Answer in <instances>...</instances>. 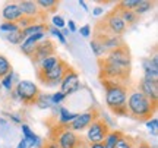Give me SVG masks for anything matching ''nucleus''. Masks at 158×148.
<instances>
[{
    "mask_svg": "<svg viewBox=\"0 0 158 148\" xmlns=\"http://www.w3.org/2000/svg\"><path fill=\"white\" fill-rule=\"evenodd\" d=\"M60 59H62V57H59L57 54L50 56V57H45L44 60H41V62L37 65V74H45V72H48L50 69H53L57 63H59Z\"/></svg>",
    "mask_w": 158,
    "mask_h": 148,
    "instance_id": "18",
    "label": "nucleus"
},
{
    "mask_svg": "<svg viewBox=\"0 0 158 148\" xmlns=\"http://www.w3.org/2000/svg\"><path fill=\"white\" fill-rule=\"evenodd\" d=\"M16 148H28V147H27L25 141H23V139H21V141H19V144H18V147H16Z\"/></svg>",
    "mask_w": 158,
    "mask_h": 148,
    "instance_id": "47",
    "label": "nucleus"
},
{
    "mask_svg": "<svg viewBox=\"0 0 158 148\" xmlns=\"http://www.w3.org/2000/svg\"><path fill=\"white\" fill-rule=\"evenodd\" d=\"M47 31H50L51 34L54 35V37H56L57 40H59L60 43H62V44H66V38L63 37V34H62V31H60V29L54 28V27H48V29H47Z\"/></svg>",
    "mask_w": 158,
    "mask_h": 148,
    "instance_id": "36",
    "label": "nucleus"
},
{
    "mask_svg": "<svg viewBox=\"0 0 158 148\" xmlns=\"http://www.w3.org/2000/svg\"><path fill=\"white\" fill-rule=\"evenodd\" d=\"M37 5H38L40 11L47 15V13H53L57 11L59 2L57 0H37Z\"/></svg>",
    "mask_w": 158,
    "mask_h": 148,
    "instance_id": "22",
    "label": "nucleus"
},
{
    "mask_svg": "<svg viewBox=\"0 0 158 148\" xmlns=\"http://www.w3.org/2000/svg\"><path fill=\"white\" fill-rule=\"evenodd\" d=\"M127 31V25L120 18L118 11L114 7L111 12H108L101 21H98L95 25L94 35H117L122 37Z\"/></svg>",
    "mask_w": 158,
    "mask_h": 148,
    "instance_id": "3",
    "label": "nucleus"
},
{
    "mask_svg": "<svg viewBox=\"0 0 158 148\" xmlns=\"http://www.w3.org/2000/svg\"><path fill=\"white\" fill-rule=\"evenodd\" d=\"M94 38H97V40L101 43L102 47L106 49L107 53L126 44L123 41V38H122V37H117V35H94Z\"/></svg>",
    "mask_w": 158,
    "mask_h": 148,
    "instance_id": "17",
    "label": "nucleus"
},
{
    "mask_svg": "<svg viewBox=\"0 0 158 148\" xmlns=\"http://www.w3.org/2000/svg\"><path fill=\"white\" fill-rule=\"evenodd\" d=\"M135 145H136L135 138L123 133V137L120 138V141H118V144L116 145V148H135Z\"/></svg>",
    "mask_w": 158,
    "mask_h": 148,
    "instance_id": "30",
    "label": "nucleus"
},
{
    "mask_svg": "<svg viewBox=\"0 0 158 148\" xmlns=\"http://www.w3.org/2000/svg\"><path fill=\"white\" fill-rule=\"evenodd\" d=\"M154 5H155V3H154V2H149V0H139V5L136 6L133 12L141 18L142 15H145V13H148V12L151 11L154 7Z\"/></svg>",
    "mask_w": 158,
    "mask_h": 148,
    "instance_id": "25",
    "label": "nucleus"
},
{
    "mask_svg": "<svg viewBox=\"0 0 158 148\" xmlns=\"http://www.w3.org/2000/svg\"><path fill=\"white\" fill-rule=\"evenodd\" d=\"M151 148H157V145H151Z\"/></svg>",
    "mask_w": 158,
    "mask_h": 148,
    "instance_id": "48",
    "label": "nucleus"
},
{
    "mask_svg": "<svg viewBox=\"0 0 158 148\" xmlns=\"http://www.w3.org/2000/svg\"><path fill=\"white\" fill-rule=\"evenodd\" d=\"M68 31H69V32H75V31H78V28H76V23H75L73 21H69V22H68Z\"/></svg>",
    "mask_w": 158,
    "mask_h": 148,
    "instance_id": "43",
    "label": "nucleus"
},
{
    "mask_svg": "<svg viewBox=\"0 0 158 148\" xmlns=\"http://www.w3.org/2000/svg\"><path fill=\"white\" fill-rule=\"evenodd\" d=\"M13 78H15V72H13V70H10V72L6 75V76H3V78L0 79V87L10 92L12 90H13Z\"/></svg>",
    "mask_w": 158,
    "mask_h": 148,
    "instance_id": "28",
    "label": "nucleus"
},
{
    "mask_svg": "<svg viewBox=\"0 0 158 148\" xmlns=\"http://www.w3.org/2000/svg\"><path fill=\"white\" fill-rule=\"evenodd\" d=\"M44 38H45V32H37L34 35H29V37H27L22 41V44L19 46V49H21V51H22L25 56H28L31 59V56L34 54V50H35V47H37V44L41 40H44Z\"/></svg>",
    "mask_w": 158,
    "mask_h": 148,
    "instance_id": "15",
    "label": "nucleus"
},
{
    "mask_svg": "<svg viewBox=\"0 0 158 148\" xmlns=\"http://www.w3.org/2000/svg\"><path fill=\"white\" fill-rule=\"evenodd\" d=\"M118 13H120V18L123 19V22L126 23L127 27L135 25V23L139 21V16H138L133 11H118Z\"/></svg>",
    "mask_w": 158,
    "mask_h": 148,
    "instance_id": "24",
    "label": "nucleus"
},
{
    "mask_svg": "<svg viewBox=\"0 0 158 148\" xmlns=\"http://www.w3.org/2000/svg\"><path fill=\"white\" fill-rule=\"evenodd\" d=\"M68 69H69L68 62H64L63 59H60L59 63L53 69H50L48 72H45V74H37V78L45 87H57V85H60V82H62L63 76H64Z\"/></svg>",
    "mask_w": 158,
    "mask_h": 148,
    "instance_id": "8",
    "label": "nucleus"
},
{
    "mask_svg": "<svg viewBox=\"0 0 158 148\" xmlns=\"http://www.w3.org/2000/svg\"><path fill=\"white\" fill-rule=\"evenodd\" d=\"M5 38L10 44H15V46H21L22 44V41L25 40V37L22 35V31L19 29V31H15V32H10V34H6Z\"/></svg>",
    "mask_w": 158,
    "mask_h": 148,
    "instance_id": "27",
    "label": "nucleus"
},
{
    "mask_svg": "<svg viewBox=\"0 0 158 148\" xmlns=\"http://www.w3.org/2000/svg\"><path fill=\"white\" fill-rule=\"evenodd\" d=\"M57 110H59V125H62V126H68L78 116V113H70L68 108H64V107H59Z\"/></svg>",
    "mask_w": 158,
    "mask_h": 148,
    "instance_id": "21",
    "label": "nucleus"
},
{
    "mask_svg": "<svg viewBox=\"0 0 158 148\" xmlns=\"http://www.w3.org/2000/svg\"><path fill=\"white\" fill-rule=\"evenodd\" d=\"M122 137H123V132L122 131H118V129H110L107 137L104 138V141H102V145H104V148H116V145L118 144Z\"/></svg>",
    "mask_w": 158,
    "mask_h": 148,
    "instance_id": "19",
    "label": "nucleus"
},
{
    "mask_svg": "<svg viewBox=\"0 0 158 148\" xmlns=\"http://www.w3.org/2000/svg\"><path fill=\"white\" fill-rule=\"evenodd\" d=\"M78 5H79V6H82V9L88 12V6H86V3H85L84 0H79V2H78Z\"/></svg>",
    "mask_w": 158,
    "mask_h": 148,
    "instance_id": "45",
    "label": "nucleus"
},
{
    "mask_svg": "<svg viewBox=\"0 0 158 148\" xmlns=\"http://www.w3.org/2000/svg\"><path fill=\"white\" fill-rule=\"evenodd\" d=\"M56 54V46H54V43L48 38H44V40H41L37 44L34 50V54L31 56V60L34 62V65L37 66L41 60H44L45 57H50V56H54Z\"/></svg>",
    "mask_w": 158,
    "mask_h": 148,
    "instance_id": "11",
    "label": "nucleus"
},
{
    "mask_svg": "<svg viewBox=\"0 0 158 148\" xmlns=\"http://www.w3.org/2000/svg\"><path fill=\"white\" fill-rule=\"evenodd\" d=\"M21 129H22V135H23V139H27V138H31L34 135V131L29 128L27 123H22L21 125Z\"/></svg>",
    "mask_w": 158,
    "mask_h": 148,
    "instance_id": "37",
    "label": "nucleus"
},
{
    "mask_svg": "<svg viewBox=\"0 0 158 148\" xmlns=\"http://www.w3.org/2000/svg\"><path fill=\"white\" fill-rule=\"evenodd\" d=\"M81 148H86V147H81Z\"/></svg>",
    "mask_w": 158,
    "mask_h": 148,
    "instance_id": "49",
    "label": "nucleus"
},
{
    "mask_svg": "<svg viewBox=\"0 0 158 148\" xmlns=\"http://www.w3.org/2000/svg\"><path fill=\"white\" fill-rule=\"evenodd\" d=\"M18 6H19V9H21V12H22V15L25 18L43 19V21H44V18H47L44 12L40 11L37 2H34V0H21V2H18Z\"/></svg>",
    "mask_w": 158,
    "mask_h": 148,
    "instance_id": "12",
    "label": "nucleus"
},
{
    "mask_svg": "<svg viewBox=\"0 0 158 148\" xmlns=\"http://www.w3.org/2000/svg\"><path fill=\"white\" fill-rule=\"evenodd\" d=\"M48 139H53L59 148H81L88 145L81 135H76L68 126L62 125H57L51 129V137Z\"/></svg>",
    "mask_w": 158,
    "mask_h": 148,
    "instance_id": "4",
    "label": "nucleus"
},
{
    "mask_svg": "<svg viewBox=\"0 0 158 148\" xmlns=\"http://www.w3.org/2000/svg\"><path fill=\"white\" fill-rule=\"evenodd\" d=\"M86 148H104V145H102V142H98V144H88V145H86Z\"/></svg>",
    "mask_w": 158,
    "mask_h": 148,
    "instance_id": "44",
    "label": "nucleus"
},
{
    "mask_svg": "<svg viewBox=\"0 0 158 148\" xmlns=\"http://www.w3.org/2000/svg\"><path fill=\"white\" fill-rule=\"evenodd\" d=\"M51 22H53V27L57 29H63L66 27V21L60 15H54V16L51 18Z\"/></svg>",
    "mask_w": 158,
    "mask_h": 148,
    "instance_id": "33",
    "label": "nucleus"
},
{
    "mask_svg": "<svg viewBox=\"0 0 158 148\" xmlns=\"http://www.w3.org/2000/svg\"><path fill=\"white\" fill-rule=\"evenodd\" d=\"M147 128L151 131V133H152L154 137H157V133H158V120H157V117H152V119L147 120Z\"/></svg>",
    "mask_w": 158,
    "mask_h": 148,
    "instance_id": "34",
    "label": "nucleus"
},
{
    "mask_svg": "<svg viewBox=\"0 0 158 148\" xmlns=\"http://www.w3.org/2000/svg\"><path fill=\"white\" fill-rule=\"evenodd\" d=\"M138 5H139V0H122L117 3L116 9L117 11H135Z\"/></svg>",
    "mask_w": 158,
    "mask_h": 148,
    "instance_id": "31",
    "label": "nucleus"
},
{
    "mask_svg": "<svg viewBox=\"0 0 158 148\" xmlns=\"http://www.w3.org/2000/svg\"><path fill=\"white\" fill-rule=\"evenodd\" d=\"M92 13H94V16H101L102 13H104V7H101V6H97L95 9L92 11Z\"/></svg>",
    "mask_w": 158,
    "mask_h": 148,
    "instance_id": "42",
    "label": "nucleus"
},
{
    "mask_svg": "<svg viewBox=\"0 0 158 148\" xmlns=\"http://www.w3.org/2000/svg\"><path fill=\"white\" fill-rule=\"evenodd\" d=\"M98 117H100V112L95 110V108H89V110H86L84 113H78V116L75 117V120L72 123H69L68 128L72 132H75V133L76 132H84Z\"/></svg>",
    "mask_w": 158,
    "mask_h": 148,
    "instance_id": "9",
    "label": "nucleus"
},
{
    "mask_svg": "<svg viewBox=\"0 0 158 148\" xmlns=\"http://www.w3.org/2000/svg\"><path fill=\"white\" fill-rule=\"evenodd\" d=\"M10 70H13V69H12V65L9 62V59L6 56H3V54H0V79L3 76H6Z\"/></svg>",
    "mask_w": 158,
    "mask_h": 148,
    "instance_id": "29",
    "label": "nucleus"
},
{
    "mask_svg": "<svg viewBox=\"0 0 158 148\" xmlns=\"http://www.w3.org/2000/svg\"><path fill=\"white\" fill-rule=\"evenodd\" d=\"M135 148H151V144L145 141V139H136Z\"/></svg>",
    "mask_w": 158,
    "mask_h": 148,
    "instance_id": "40",
    "label": "nucleus"
},
{
    "mask_svg": "<svg viewBox=\"0 0 158 148\" xmlns=\"http://www.w3.org/2000/svg\"><path fill=\"white\" fill-rule=\"evenodd\" d=\"M139 90L138 91L142 92L147 98H149L151 101L158 103V82H154V81H148L142 78L139 81Z\"/></svg>",
    "mask_w": 158,
    "mask_h": 148,
    "instance_id": "16",
    "label": "nucleus"
},
{
    "mask_svg": "<svg viewBox=\"0 0 158 148\" xmlns=\"http://www.w3.org/2000/svg\"><path fill=\"white\" fill-rule=\"evenodd\" d=\"M2 18H3V22L16 23L18 21H21L23 15L18 6V2H7L2 9Z\"/></svg>",
    "mask_w": 158,
    "mask_h": 148,
    "instance_id": "14",
    "label": "nucleus"
},
{
    "mask_svg": "<svg viewBox=\"0 0 158 148\" xmlns=\"http://www.w3.org/2000/svg\"><path fill=\"white\" fill-rule=\"evenodd\" d=\"M13 90L16 91L19 101H22L25 106H35V101L40 95V88L35 85L32 81L22 79L16 84V87H13Z\"/></svg>",
    "mask_w": 158,
    "mask_h": 148,
    "instance_id": "6",
    "label": "nucleus"
},
{
    "mask_svg": "<svg viewBox=\"0 0 158 148\" xmlns=\"http://www.w3.org/2000/svg\"><path fill=\"white\" fill-rule=\"evenodd\" d=\"M79 32H81V35H82L84 38H88L91 35V27L89 25H84V27H81Z\"/></svg>",
    "mask_w": 158,
    "mask_h": 148,
    "instance_id": "39",
    "label": "nucleus"
},
{
    "mask_svg": "<svg viewBox=\"0 0 158 148\" xmlns=\"http://www.w3.org/2000/svg\"><path fill=\"white\" fill-rule=\"evenodd\" d=\"M142 69H143V79L158 82V56L154 53L152 57H148L142 60Z\"/></svg>",
    "mask_w": 158,
    "mask_h": 148,
    "instance_id": "13",
    "label": "nucleus"
},
{
    "mask_svg": "<svg viewBox=\"0 0 158 148\" xmlns=\"http://www.w3.org/2000/svg\"><path fill=\"white\" fill-rule=\"evenodd\" d=\"M126 112H127V116H130L132 119L147 122L154 117V114L157 112V103L151 101L136 88H132L127 91Z\"/></svg>",
    "mask_w": 158,
    "mask_h": 148,
    "instance_id": "1",
    "label": "nucleus"
},
{
    "mask_svg": "<svg viewBox=\"0 0 158 148\" xmlns=\"http://www.w3.org/2000/svg\"><path fill=\"white\" fill-rule=\"evenodd\" d=\"M6 116H7V117L13 122V123H16V125H22V123H23L22 117H21L19 114H16V113H6Z\"/></svg>",
    "mask_w": 158,
    "mask_h": 148,
    "instance_id": "38",
    "label": "nucleus"
},
{
    "mask_svg": "<svg viewBox=\"0 0 158 148\" xmlns=\"http://www.w3.org/2000/svg\"><path fill=\"white\" fill-rule=\"evenodd\" d=\"M47 29H48L47 22H37V23H32V25L27 27L25 29H21V31H22V35L27 38L29 35H34V34H37V32H44Z\"/></svg>",
    "mask_w": 158,
    "mask_h": 148,
    "instance_id": "20",
    "label": "nucleus"
},
{
    "mask_svg": "<svg viewBox=\"0 0 158 148\" xmlns=\"http://www.w3.org/2000/svg\"><path fill=\"white\" fill-rule=\"evenodd\" d=\"M104 62H107L108 65H111L114 68L123 70L126 74H130V68H132V57H130V51L129 47L122 46L118 49H114V50L108 51L106 56L102 57Z\"/></svg>",
    "mask_w": 158,
    "mask_h": 148,
    "instance_id": "5",
    "label": "nucleus"
},
{
    "mask_svg": "<svg viewBox=\"0 0 158 148\" xmlns=\"http://www.w3.org/2000/svg\"><path fill=\"white\" fill-rule=\"evenodd\" d=\"M0 31L3 34H10V32L19 31V27H18V23H13V22H2L0 23Z\"/></svg>",
    "mask_w": 158,
    "mask_h": 148,
    "instance_id": "32",
    "label": "nucleus"
},
{
    "mask_svg": "<svg viewBox=\"0 0 158 148\" xmlns=\"http://www.w3.org/2000/svg\"><path fill=\"white\" fill-rule=\"evenodd\" d=\"M0 88H2V87H0Z\"/></svg>",
    "mask_w": 158,
    "mask_h": 148,
    "instance_id": "50",
    "label": "nucleus"
},
{
    "mask_svg": "<svg viewBox=\"0 0 158 148\" xmlns=\"http://www.w3.org/2000/svg\"><path fill=\"white\" fill-rule=\"evenodd\" d=\"M35 106L41 110H47V108L53 107V104H51V94H45V92H40L38 98H37V101H35Z\"/></svg>",
    "mask_w": 158,
    "mask_h": 148,
    "instance_id": "23",
    "label": "nucleus"
},
{
    "mask_svg": "<svg viewBox=\"0 0 158 148\" xmlns=\"http://www.w3.org/2000/svg\"><path fill=\"white\" fill-rule=\"evenodd\" d=\"M110 129H111L110 125L104 120V117L100 116L98 119H95L89 126H88V128H86L84 139L86 141V144L102 142V141H104V138L107 137V133L110 132Z\"/></svg>",
    "mask_w": 158,
    "mask_h": 148,
    "instance_id": "7",
    "label": "nucleus"
},
{
    "mask_svg": "<svg viewBox=\"0 0 158 148\" xmlns=\"http://www.w3.org/2000/svg\"><path fill=\"white\" fill-rule=\"evenodd\" d=\"M10 95H12V98H13V100L19 101V97H18V94H16V91H15V90H12V91H10Z\"/></svg>",
    "mask_w": 158,
    "mask_h": 148,
    "instance_id": "46",
    "label": "nucleus"
},
{
    "mask_svg": "<svg viewBox=\"0 0 158 148\" xmlns=\"http://www.w3.org/2000/svg\"><path fill=\"white\" fill-rule=\"evenodd\" d=\"M104 87V100L110 112L118 116H127L126 100H127V85L110 79H100Z\"/></svg>",
    "mask_w": 158,
    "mask_h": 148,
    "instance_id": "2",
    "label": "nucleus"
},
{
    "mask_svg": "<svg viewBox=\"0 0 158 148\" xmlns=\"http://www.w3.org/2000/svg\"><path fill=\"white\" fill-rule=\"evenodd\" d=\"M81 90V84H79V74L75 70L72 66H69L66 74L63 76L62 82H60V91L68 97L70 94L79 91Z\"/></svg>",
    "mask_w": 158,
    "mask_h": 148,
    "instance_id": "10",
    "label": "nucleus"
},
{
    "mask_svg": "<svg viewBox=\"0 0 158 148\" xmlns=\"http://www.w3.org/2000/svg\"><path fill=\"white\" fill-rule=\"evenodd\" d=\"M63 100H66V95H64L62 91H57V92H54V94H51V104H53V106H59Z\"/></svg>",
    "mask_w": 158,
    "mask_h": 148,
    "instance_id": "35",
    "label": "nucleus"
},
{
    "mask_svg": "<svg viewBox=\"0 0 158 148\" xmlns=\"http://www.w3.org/2000/svg\"><path fill=\"white\" fill-rule=\"evenodd\" d=\"M89 47H91V50H92V53L95 54L97 59H102V57L107 54L106 49L102 47V44L97 38H92V41H89Z\"/></svg>",
    "mask_w": 158,
    "mask_h": 148,
    "instance_id": "26",
    "label": "nucleus"
},
{
    "mask_svg": "<svg viewBox=\"0 0 158 148\" xmlns=\"http://www.w3.org/2000/svg\"><path fill=\"white\" fill-rule=\"evenodd\" d=\"M41 148H59V147H57V144L54 142L53 139H47V141H44V144H43Z\"/></svg>",
    "mask_w": 158,
    "mask_h": 148,
    "instance_id": "41",
    "label": "nucleus"
}]
</instances>
